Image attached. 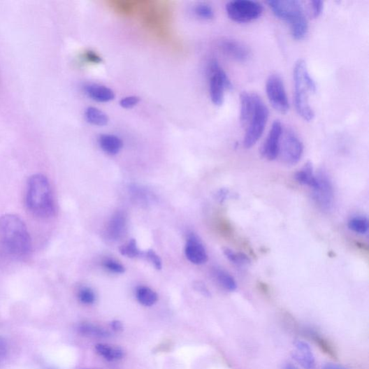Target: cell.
<instances>
[{"label":"cell","instance_id":"6da1fadb","mask_svg":"<svg viewBox=\"0 0 369 369\" xmlns=\"http://www.w3.org/2000/svg\"><path fill=\"white\" fill-rule=\"evenodd\" d=\"M0 244L13 259L21 260L29 257L32 241L24 222L14 215L0 217Z\"/></svg>","mask_w":369,"mask_h":369},{"label":"cell","instance_id":"7a4b0ae2","mask_svg":"<svg viewBox=\"0 0 369 369\" xmlns=\"http://www.w3.org/2000/svg\"><path fill=\"white\" fill-rule=\"evenodd\" d=\"M27 205L29 212L40 219H48L55 212V204L48 178L41 174L32 175L27 192Z\"/></svg>","mask_w":369,"mask_h":369},{"label":"cell","instance_id":"3957f363","mask_svg":"<svg viewBox=\"0 0 369 369\" xmlns=\"http://www.w3.org/2000/svg\"><path fill=\"white\" fill-rule=\"evenodd\" d=\"M294 105L299 117L306 122L314 118V112L309 101L310 92L317 90V85L303 59H298L294 67Z\"/></svg>","mask_w":369,"mask_h":369},{"label":"cell","instance_id":"277c9868","mask_svg":"<svg viewBox=\"0 0 369 369\" xmlns=\"http://www.w3.org/2000/svg\"><path fill=\"white\" fill-rule=\"evenodd\" d=\"M267 4L276 17L289 23L294 39L299 41L305 38L309 24L301 2L296 0H270Z\"/></svg>","mask_w":369,"mask_h":369},{"label":"cell","instance_id":"5b68a950","mask_svg":"<svg viewBox=\"0 0 369 369\" xmlns=\"http://www.w3.org/2000/svg\"><path fill=\"white\" fill-rule=\"evenodd\" d=\"M253 110L245 128L244 146L249 149L255 145L262 136L269 117V110L261 98L256 94H252Z\"/></svg>","mask_w":369,"mask_h":369},{"label":"cell","instance_id":"8992f818","mask_svg":"<svg viewBox=\"0 0 369 369\" xmlns=\"http://www.w3.org/2000/svg\"><path fill=\"white\" fill-rule=\"evenodd\" d=\"M228 17L236 22L245 23L259 18L263 11V6L252 0H234L226 6Z\"/></svg>","mask_w":369,"mask_h":369},{"label":"cell","instance_id":"52a82bcc","mask_svg":"<svg viewBox=\"0 0 369 369\" xmlns=\"http://www.w3.org/2000/svg\"><path fill=\"white\" fill-rule=\"evenodd\" d=\"M210 92L212 103L221 106L224 101L226 89H233V85L228 75L216 60H212L209 66Z\"/></svg>","mask_w":369,"mask_h":369},{"label":"cell","instance_id":"ba28073f","mask_svg":"<svg viewBox=\"0 0 369 369\" xmlns=\"http://www.w3.org/2000/svg\"><path fill=\"white\" fill-rule=\"evenodd\" d=\"M312 189V198L321 210L329 212L334 205V189L332 181L324 171L316 175V184Z\"/></svg>","mask_w":369,"mask_h":369},{"label":"cell","instance_id":"9c48e42d","mask_svg":"<svg viewBox=\"0 0 369 369\" xmlns=\"http://www.w3.org/2000/svg\"><path fill=\"white\" fill-rule=\"evenodd\" d=\"M304 145L297 134L291 129L283 131L280 154L284 163L288 166H294L302 159Z\"/></svg>","mask_w":369,"mask_h":369},{"label":"cell","instance_id":"30bf717a","mask_svg":"<svg viewBox=\"0 0 369 369\" xmlns=\"http://www.w3.org/2000/svg\"><path fill=\"white\" fill-rule=\"evenodd\" d=\"M266 94L273 108L285 114L289 110V102L285 85L282 78L278 75H271L266 82Z\"/></svg>","mask_w":369,"mask_h":369},{"label":"cell","instance_id":"8fae6325","mask_svg":"<svg viewBox=\"0 0 369 369\" xmlns=\"http://www.w3.org/2000/svg\"><path fill=\"white\" fill-rule=\"evenodd\" d=\"M283 131L281 122L275 121L261 150V155L265 159L272 161L278 157Z\"/></svg>","mask_w":369,"mask_h":369},{"label":"cell","instance_id":"7c38bea8","mask_svg":"<svg viewBox=\"0 0 369 369\" xmlns=\"http://www.w3.org/2000/svg\"><path fill=\"white\" fill-rule=\"evenodd\" d=\"M293 359L305 369H313L315 366V358L310 345L304 340H296L294 342Z\"/></svg>","mask_w":369,"mask_h":369},{"label":"cell","instance_id":"4fadbf2b","mask_svg":"<svg viewBox=\"0 0 369 369\" xmlns=\"http://www.w3.org/2000/svg\"><path fill=\"white\" fill-rule=\"evenodd\" d=\"M184 253L187 259L194 264L202 265L208 261L207 252L203 245L194 235L189 238Z\"/></svg>","mask_w":369,"mask_h":369},{"label":"cell","instance_id":"5bb4252c","mask_svg":"<svg viewBox=\"0 0 369 369\" xmlns=\"http://www.w3.org/2000/svg\"><path fill=\"white\" fill-rule=\"evenodd\" d=\"M220 48L226 56L236 61L245 62L249 57V51L246 46L236 40H224Z\"/></svg>","mask_w":369,"mask_h":369},{"label":"cell","instance_id":"9a60e30c","mask_svg":"<svg viewBox=\"0 0 369 369\" xmlns=\"http://www.w3.org/2000/svg\"><path fill=\"white\" fill-rule=\"evenodd\" d=\"M84 89L86 95L98 103H108L115 99L114 92L104 85L91 83L85 85Z\"/></svg>","mask_w":369,"mask_h":369},{"label":"cell","instance_id":"2e32d148","mask_svg":"<svg viewBox=\"0 0 369 369\" xmlns=\"http://www.w3.org/2000/svg\"><path fill=\"white\" fill-rule=\"evenodd\" d=\"M99 145L101 150L109 155L120 152L124 147L122 138L113 134H102L99 138Z\"/></svg>","mask_w":369,"mask_h":369},{"label":"cell","instance_id":"e0dca14e","mask_svg":"<svg viewBox=\"0 0 369 369\" xmlns=\"http://www.w3.org/2000/svg\"><path fill=\"white\" fill-rule=\"evenodd\" d=\"M240 122L243 127L246 128L253 110L252 95L247 92H242L240 96Z\"/></svg>","mask_w":369,"mask_h":369},{"label":"cell","instance_id":"ac0fdd59","mask_svg":"<svg viewBox=\"0 0 369 369\" xmlns=\"http://www.w3.org/2000/svg\"><path fill=\"white\" fill-rule=\"evenodd\" d=\"M98 354L109 361H115L124 357V352L119 346L108 344H98L96 346Z\"/></svg>","mask_w":369,"mask_h":369},{"label":"cell","instance_id":"d6986e66","mask_svg":"<svg viewBox=\"0 0 369 369\" xmlns=\"http://www.w3.org/2000/svg\"><path fill=\"white\" fill-rule=\"evenodd\" d=\"M85 117L88 123L96 126H105L109 122L108 115L96 107H89L85 110Z\"/></svg>","mask_w":369,"mask_h":369},{"label":"cell","instance_id":"ffe728a7","mask_svg":"<svg viewBox=\"0 0 369 369\" xmlns=\"http://www.w3.org/2000/svg\"><path fill=\"white\" fill-rule=\"evenodd\" d=\"M294 177L298 183L305 184L311 189L315 186L316 175L314 174L313 166L310 161H308L301 170L296 172Z\"/></svg>","mask_w":369,"mask_h":369},{"label":"cell","instance_id":"44dd1931","mask_svg":"<svg viewBox=\"0 0 369 369\" xmlns=\"http://www.w3.org/2000/svg\"><path fill=\"white\" fill-rule=\"evenodd\" d=\"M126 227V219L122 213H118L113 216L108 227L109 236L112 239H120Z\"/></svg>","mask_w":369,"mask_h":369},{"label":"cell","instance_id":"7402d4cb","mask_svg":"<svg viewBox=\"0 0 369 369\" xmlns=\"http://www.w3.org/2000/svg\"><path fill=\"white\" fill-rule=\"evenodd\" d=\"M79 331L83 335L92 338H106L110 336L108 331L87 322L82 323L80 325Z\"/></svg>","mask_w":369,"mask_h":369},{"label":"cell","instance_id":"603a6c76","mask_svg":"<svg viewBox=\"0 0 369 369\" xmlns=\"http://www.w3.org/2000/svg\"><path fill=\"white\" fill-rule=\"evenodd\" d=\"M213 273L217 282L224 289L229 291H235L237 289L238 284L232 275L219 268L215 269Z\"/></svg>","mask_w":369,"mask_h":369},{"label":"cell","instance_id":"cb8c5ba5","mask_svg":"<svg viewBox=\"0 0 369 369\" xmlns=\"http://www.w3.org/2000/svg\"><path fill=\"white\" fill-rule=\"evenodd\" d=\"M136 296L138 303L146 307L154 305L158 299L157 294L147 287H138L136 290Z\"/></svg>","mask_w":369,"mask_h":369},{"label":"cell","instance_id":"d4e9b609","mask_svg":"<svg viewBox=\"0 0 369 369\" xmlns=\"http://www.w3.org/2000/svg\"><path fill=\"white\" fill-rule=\"evenodd\" d=\"M223 252L226 258L238 266H245L250 263V259L244 253L236 252L229 248H224Z\"/></svg>","mask_w":369,"mask_h":369},{"label":"cell","instance_id":"484cf974","mask_svg":"<svg viewBox=\"0 0 369 369\" xmlns=\"http://www.w3.org/2000/svg\"><path fill=\"white\" fill-rule=\"evenodd\" d=\"M349 228L359 235H366L368 230V221L364 217H354L348 223Z\"/></svg>","mask_w":369,"mask_h":369},{"label":"cell","instance_id":"4316f807","mask_svg":"<svg viewBox=\"0 0 369 369\" xmlns=\"http://www.w3.org/2000/svg\"><path fill=\"white\" fill-rule=\"evenodd\" d=\"M120 252L123 256L128 258L134 259L140 256V251L138 249L135 240H131L126 245L120 248Z\"/></svg>","mask_w":369,"mask_h":369},{"label":"cell","instance_id":"83f0119b","mask_svg":"<svg viewBox=\"0 0 369 369\" xmlns=\"http://www.w3.org/2000/svg\"><path fill=\"white\" fill-rule=\"evenodd\" d=\"M195 13L198 17L203 20H210L215 17V12L212 8L205 3L198 5L195 8Z\"/></svg>","mask_w":369,"mask_h":369},{"label":"cell","instance_id":"f1b7e54d","mask_svg":"<svg viewBox=\"0 0 369 369\" xmlns=\"http://www.w3.org/2000/svg\"><path fill=\"white\" fill-rule=\"evenodd\" d=\"M79 298L83 304L92 305L95 302L96 295L91 289L85 287L80 290Z\"/></svg>","mask_w":369,"mask_h":369},{"label":"cell","instance_id":"f546056e","mask_svg":"<svg viewBox=\"0 0 369 369\" xmlns=\"http://www.w3.org/2000/svg\"><path fill=\"white\" fill-rule=\"evenodd\" d=\"M313 338L317 344H318L322 352H324L326 354L333 358L336 357L335 352L334 351L331 345L326 340L319 337L317 335H315Z\"/></svg>","mask_w":369,"mask_h":369},{"label":"cell","instance_id":"4dcf8cb0","mask_svg":"<svg viewBox=\"0 0 369 369\" xmlns=\"http://www.w3.org/2000/svg\"><path fill=\"white\" fill-rule=\"evenodd\" d=\"M103 266L109 271L115 273H124L125 268L120 263L113 260H106L103 262Z\"/></svg>","mask_w":369,"mask_h":369},{"label":"cell","instance_id":"1f68e13d","mask_svg":"<svg viewBox=\"0 0 369 369\" xmlns=\"http://www.w3.org/2000/svg\"><path fill=\"white\" fill-rule=\"evenodd\" d=\"M146 257L156 269L161 270L163 268L161 259L154 251L151 249L148 250L146 252Z\"/></svg>","mask_w":369,"mask_h":369},{"label":"cell","instance_id":"d6a6232c","mask_svg":"<svg viewBox=\"0 0 369 369\" xmlns=\"http://www.w3.org/2000/svg\"><path fill=\"white\" fill-rule=\"evenodd\" d=\"M140 102V99L137 96H129L120 101V106L125 109H131Z\"/></svg>","mask_w":369,"mask_h":369},{"label":"cell","instance_id":"836d02e7","mask_svg":"<svg viewBox=\"0 0 369 369\" xmlns=\"http://www.w3.org/2000/svg\"><path fill=\"white\" fill-rule=\"evenodd\" d=\"M310 6L312 16L314 17H318L322 13L324 3L319 1V0H315V1H312L310 3Z\"/></svg>","mask_w":369,"mask_h":369},{"label":"cell","instance_id":"e575fe53","mask_svg":"<svg viewBox=\"0 0 369 369\" xmlns=\"http://www.w3.org/2000/svg\"><path fill=\"white\" fill-rule=\"evenodd\" d=\"M85 59L92 64H100L102 62L101 57L95 52L87 51L84 55Z\"/></svg>","mask_w":369,"mask_h":369},{"label":"cell","instance_id":"d590c367","mask_svg":"<svg viewBox=\"0 0 369 369\" xmlns=\"http://www.w3.org/2000/svg\"><path fill=\"white\" fill-rule=\"evenodd\" d=\"M7 352V342L4 338L0 337V361H1L6 357Z\"/></svg>","mask_w":369,"mask_h":369},{"label":"cell","instance_id":"8d00e7d4","mask_svg":"<svg viewBox=\"0 0 369 369\" xmlns=\"http://www.w3.org/2000/svg\"><path fill=\"white\" fill-rule=\"evenodd\" d=\"M322 369H349L342 365L337 363H328Z\"/></svg>","mask_w":369,"mask_h":369},{"label":"cell","instance_id":"74e56055","mask_svg":"<svg viewBox=\"0 0 369 369\" xmlns=\"http://www.w3.org/2000/svg\"><path fill=\"white\" fill-rule=\"evenodd\" d=\"M111 327L115 331H121L123 330V326L122 323L119 321H113L111 323Z\"/></svg>","mask_w":369,"mask_h":369},{"label":"cell","instance_id":"f35d334b","mask_svg":"<svg viewBox=\"0 0 369 369\" xmlns=\"http://www.w3.org/2000/svg\"><path fill=\"white\" fill-rule=\"evenodd\" d=\"M219 196H218V198L219 200L220 201H224L225 198H226L227 196H228V192L226 191V190H222L219 193Z\"/></svg>","mask_w":369,"mask_h":369},{"label":"cell","instance_id":"ab89813d","mask_svg":"<svg viewBox=\"0 0 369 369\" xmlns=\"http://www.w3.org/2000/svg\"><path fill=\"white\" fill-rule=\"evenodd\" d=\"M285 369H298V368L292 364H287L285 367Z\"/></svg>","mask_w":369,"mask_h":369},{"label":"cell","instance_id":"60d3db41","mask_svg":"<svg viewBox=\"0 0 369 369\" xmlns=\"http://www.w3.org/2000/svg\"><path fill=\"white\" fill-rule=\"evenodd\" d=\"M85 369H91V368H85Z\"/></svg>","mask_w":369,"mask_h":369}]
</instances>
